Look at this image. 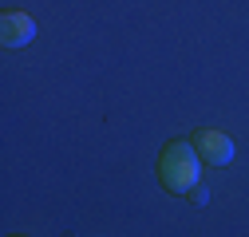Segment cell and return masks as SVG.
Returning <instances> with one entry per match:
<instances>
[{
	"label": "cell",
	"mask_w": 249,
	"mask_h": 237,
	"mask_svg": "<svg viewBox=\"0 0 249 237\" xmlns=\"http://www.w3.org/2000/svg\"><path fill=\"white\" fill-rule=\"evenodd\" d=\"M154 174L166 194H190L198 182H202V158L194 151L190 138H170L162 151H159V162H154Z\"/></svg>",
	"instance_id": "1"
},
{
	"label": "cell",
	"mask_w": 249,
	"mask_h": 237,
	"mask_svg": "<svg viewBox=\"0 0 249 237\" xmlns=\"http://www.w3.org/2000/svg\"><path fill=\"white\" fill-rule=\"evenodd\" d=\"M194 151L202 158V166H230L233 162V138L226 131H213V127H202L190 135Z\"/></svg>",
	"instance_id": "2"
},
{
	"label": "cell",
	"mask_w": 249,
	"mask_h": 237,
	"mask_svg": "<svg viewBox=\"0 0 249 237\" xmlns=\"http://www.w3.org/2000/svg\"><path fill=\"white\" fill-rule=\"evenodd\" d=\"M36 40V20L28 12H4L0 16V44L4 48H24Z\"/></svg>",
	"instance_id": "3"
},
{
	"label": "cell",
	"mask_w": 249,
	"mask_h": 237,
	"mask_svg": "<svg viewBox=\"0 0 249 237\" xmlns=\"http://www.w3.org/2000/svg\"><path fill=\"white\" fill-rule=\"evenodd\" d=\"M190 198H194V202H206V198H210V190H206V186H194V190H190Z\"/></svg>",
	"instance_id": "4"
}]
</instances>
